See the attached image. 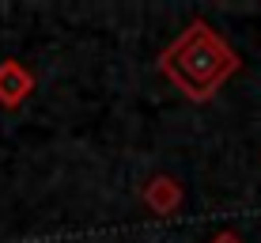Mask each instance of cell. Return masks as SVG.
Instances as JSON below:
<instances>
[{
  "mask_svg": "<svg viewBox=\"0 0 261 243\" xmlns=\"http://www.w3.org/2000/svg\"><path fill=\"white\" fill-rule=\"evenodd\" d=\"M159 73L170 87H178L190 103H208V99L242 69V57L223 42V34L204 19H190L186 31L159 53Z\"/></svg>",
  "mask_w": 261,
  "mask_h": 243,
  "instance_id": "1",
  "label": "cell"
},
{
  "mask_svg": "<svg viewBox=\"0 0 261 243\" xmlns=\"http://www.w3.org/2000/svg\"><path fill=\"white\" fill-rule=\"evenodd\" d=\"M34 73L15 57H4L0 61V106L4 111H19L27 99L34 95Z\"/></svg>",
  "mask_w": 261,
  "mask_h": 243,
  "instance_id": "2",
  "label": "cell"
},
{
  "mask_svg": "<svg viewBox=\"0 0 261 243\" xmlns=\"http://www.w3.org/2000/svg\"><path fill=\"white\" fill-rule=\"evenodd\" d=\"M140 202L148 205V213H155V217H174L178 209H182L186 194H182V183H178L174 175H151L148 183L140 186Z\"/></svg>",
  "mask_w": 261,
  "mask_h": 243,
  "instance_id": "3",
  "label": "cell"
},
{
  "mask_svg": "<svg viewBox=\"0 0 261 243\" xmlns=\"http://www.w3.org/2000/svg\"><path fill=\"white\" fill-rule=\"evenodd\" d=\"M208 243H246V239H242V236H239V232H231V228H223V232H216V236H212Z\"/></svg>",
  "mask_w": 261,
  "mask_h": 243,
  "instance_id": "4",
  "label": "cell"
}]
</instances>
